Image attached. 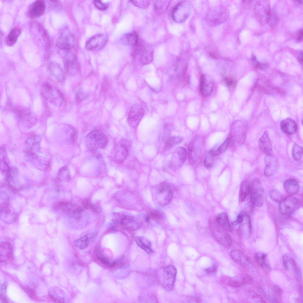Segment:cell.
Masks as SVG:
<instances>
[{
  "instance_id": "1",
  "label": "cell",
  "mask_w": 303,
  "mask_h": 303,
  "mask_svg": "<svg viewBox=\"0 0 303 303\" xmlns=\"http://www.w3.org/2000/svg\"><path fill=\"white\" fill-rule=\"evenodd\" d=\"M108 142L107 136L103 132L98 130H92L85 138L86 147L90 151H95L104 147Z\"/></svg>"
},
{
  "instance_id": "2",
  "label": "cell",
  "mask_w": 303,
  "mask_h": 303,
  "mask_svg": "<svg viewBox=\"0 0 303 303\" xmlns=\"http://www.w3.org/2000/svg\"><path fill=\"white\" fill-rule=\"evenodd\" d=\"M41 94L50 103L59 107L63 103V96L60 91L55 86L48 83H43L41 88Z\"/></svg>"
},
{
  "instance_id": "3",
  "label": "cell",
  "mask_w": 303,
  "mask_h": 303,
  "mask_svg": "<svg viewBox=\"0 0 303 303\" xmlns=\"http://www.w3.org/2000/svg\"><path fill=\"white\" fill-rule=\"evenodd\" d=\"M247 126L244 122L240 121L234 122L231 128L230 136V143L235 148L238 145L243 144L245 141Z\"/></svg>"
},
{
  "instance_id": "4",
  "label": "cell",
  "mask_w": 303,
  "mask_h": 303,
  "mask_svg": "<svg viewBox=\"0 0 303 303\" xmlns=\"http://www.w3.org/2000/svg\"><path fill=\"white\" fill-rule=\"evenodd\" d=\"M131 147V142L123 139L114 145L110 153L112 160L117 163H123L127 157Z\"/></svg>"
},
{
  "instance_id": "5",
  "label": "cell",
  "mask_w": 303,
  "mask_h": 303,
  "mask_svg": "<svg viewBox=\"0 0 303 303\" xmlns=\"http://www.w3.org/2000/svg\"><path fill=\"white\" fill-rule=\"evenodd\" d=\"M228 14V10L225 7L216 6L209 10L206 16V21L210 26L217 25L226 20Z\"/></svg>"
},
{
  "instance_id": "6",
  "label": "cell",
  "mask_w": 303,
  "mask_h": 303,
  "mask_svg": "<svg viewBox=\"0 0 303 303\" xmlns=\"http://www.w3.org/2000/svg\"><path fill=\"white\" fill-rule=\"evenodd\" d=\"M133 55L134 57L138 60L141 65H147L150 63L152 60L153 50L151 46L148 44L144 43H138Z\"/></svg>"
},
{
  "instance_id": "7",
  "label": "cell",
  "mask_w": 303,
  "mask_h": 303,
  "mask_svg": "<svg viewBox=\"0 0 303 303\" xmlns=\"http://www.w3.org/2000/svg\"><path fill=\"white\" fill-rule=\"evenodd\" d=\"M209 224L212 235L217 242L226 247L231 245L232 239L228 231L219 226L216 222L210 221Z\"/></svg>"
},
{
  "instance_id": "8",
  "label": "cell",
  "mask_w": 303,
  "mask_h": 303,
  "mask_svg": "<svg viewBox=\"0 0 303 303\" xmlns=\"http://www.w3.org/2000/svg\"><path fill=\"white\" fill-rule=\"evenodd\" d=\"M203 142L201 137L194 138L189 144L188 153L189 160L193 164H197L201 161L203 149Z\"/></svg>"
},
{
  "instance_id": "9",
  "label": "cell",
  "mask_w": 303,
  "mask_h": 303,
  "mask_svg": "<svg viewBox=\"0 0 303 303\" xmlns=\"http://www.w3.org/2000/svg\"><path fill=\"white\" fill-rule=\"evenodd\" d=\"M156 196L160 205L164 206L167 204L171 202L173 196L172 185L167 181L161 183L157 188Z\"/></svg>"
},
{
  "instance_id": "10",
  "label": "cell",
  "mask_w": 303,
  "mask_h": 303,
  "mask_svg": "<svg viewBox=\"0 0 303 303\" xmlns=\"http://www.w3.org/2000/svg\"><path fill=\"white\" fill-rule=\"evenodd\" d=\"M191 11V7L190 3L187 1H183L174 7L172 12V17L175 22L182 23L188 18Z\"/></svg>"
},
{
  "instance_id": "11",
  "label": "cell",
  "mask_w": 303,
  "mask_h": 303,
  "mask_svg": "<svg viewBox=\"0 0 303 303\" xmlns=\"http://www.w3.org/2000/svg\"><path fill=\"white\" fill-rule=\"evenodd\" d=\"M250 198L252 203L257 207H261L264 202V190L257 178L252 181L250 186Z\"/></svg>"
},
{
  "instance_id": "12",
  "label": "cell",
  "mask_w": 303,
  "mask_h": 303,
  "mask_svg": "<svg viewBox=\"0 0 303 303\" xmlns=\"http://www.w3.org/2000/svg\"><path fill=\"white\" fill-rule=\"evenodd\" d=\"M57 47L60 49L68 51L75 45L74 37L68 28L64 29L60 33L56 42Z\"/></svg>"
},
{
  "instance_id": "13",
  "label": "cell",
  "mask_w": 303,
  "mask_h": 303,
  "mask_svg": "<svg viewBox=\"0 0 303 303\" xmlns=\"http://www.w3.org/2000/svg\"><path fill=\"white\" fill-rule=\"evenodd\" d=\"M145 113L143 106L140 104H134L130 108L128 117V122L132 128H136L138 125Z\"/></svg>"
},
{
  "instance_id": "14",
  "label": "cell",
  "mask_w": 303,
  "mask_h": 303,
  "mask_svg": "<svg viewBox=\"0 0 303 303\" xmlns=\"http://www.w3.org/2000/svg\"><path fill=\"white\" fill-rule=\"evenodd\" d=\"M300 205L299 199L295 197L291 196L283 199L280 202L279 209L281 213L289 215L296 211Z\"/></svg>"
},
{
  "instance_id": "15",
  "label": "cell",
  "mask_w": 303,
  "mask_h": 303,
  "mask_svg": "<svg viewBox=\"0 0 303 303\" xmlns=\"http://www.w3.org/2000/svg\"><path fill=\"white\" fill-rule=\"evenodd\" d=\"M13 110L17 115L19 121L25 125H33L36 120V117L29 109L21 107H16Z\"/></svg>"
},
{
  "instance_id": "16",
  "label": "cell",
  "mask_w": 303,
  "mask_h": 303,
  "mask_svg": "<svg viewBox=\"0 0 303 303\" xmlns=\"http://www.w3.org/2000/svg\"><path fill=\"white\" fill-rule=\"evenodd\" d=\"M177 271L175 268L172 265L165 267L163 270V286L167 291H172L174 287Z\"/></svg>"
},
{
  "instance_id": "17",
  "label": "cell",
  "mask_w": 303,
  "mask_h": 303,
  "mask_svg": "<svg viewBox=\"0 0 303 303\" xmlns=\"http://www.w3.org/2000/svg\"><path fill=\"white\" fill-rule=\"evenodd\" d=\"M107 40V37L104 34L99 33L96 34L87 42L86 48L89 51H98L104 46Z\"/></svg>"
},
{
  "instance_id": "18",
  "label": "cell",
  "mask_w": 303,
  "mask_h": 303,
  "mask_svg": "<svg viewBox=\"0 0 303 303\" xmlns=\"http://www.w3.org/2000/svg\"><path fill=\"white\" fill-rule=\"evenodd\" d=\"M46 9V4L44 1L36 0L29 5L27 10V14L28 17L31 18H38L44 14Z\"/></svg>"
},
{
  "instance_id": "19",
  "label": "cell",
  "mask_w": 303,
  "mask_h": 303,
  "mask_svg": "<svg viewBox=\"0 0 303 303\" xmlns=\"http://www.w3.org/2000/svg\"><path fill=\"white\" fill-rule=\"evenodd\" d=\"M173 154L169 166L173 170H175L180 167L185 162L186 151L183 147H179L176 149Z\"/></svg>"
},
{
  "instance_id": "20",
  "label": "cell",
  "mask_w": 303,
  "mask_h": 303,
  "mask_svg": "<svg viewBox=\"0 0 303 303\" xmlns=\"http://www.w3.org/2000/svg\"><path fill=\"white\" fill-rule=\"evenodd\" d=\"M230 255L235 262L243 268H248L252 265V262L249 258L240 251L232 250L230 253Z\"/></svg>"
},
{
  "instance_id": "21",
  "label": "cell",
  "mask_w": 303,
  "mask_h": 303,
  "mask_svg": "<svg viewBox=\"0 0 303 303\" xmlns=\"http://www.w3.org/2000/svg\"><path fill=\"white\" fill-rule=\"evenodd\" d=\"M253 282V278L250 275L242 273L228 280V284L230 286L238 288L243 285H249Z\"/></svg>"
},
{
  "instance_id": "22",
  "label": "cell",
  "mask_w": 303,
  "mask_h": 303,
  "mask_svg": "<svg viewBox=\"0 0 303 303\" xmlns=\"http://www.w3.org/2000/svg\"><path fill=\"white\" fill-rule=\"evenodd\" d=\"M283 267L286 270L292 269L294 273L298 277H300L301 271L293 258L289 254H284L282 256Z\"/></svg>"
},
{
  "instance_id": "23",
  "label": "cell",
  "mask_w": 303,
  "mask_h": 303,
  "mask_svg": "<svg viewBox=\"0 0 303 303\" xmlns=\"http://www.w3.org/2000/svg\"><path fill=\"white\" fill-rule=\"evenodd\" d=\"M265 162V166L264 170V174L266 176H270L277 171L278 167V161L273 155H266Z\"/></svg>"
},
{
  "instance_id": "24",
  "label": "cell",
  "mask_w": 303,
  "mask_h": 303,
  "mask_svg": "<svg viewBox=\"0 0 303 303\" xmlns=\"http://www.w3.org/2000/svg\"><path fill=\"white\" fill-rule=\"evenodd\" d=\"M258 144L260 149L266 155H273L271 142L267 131L264 132L262 136L259 139Z\"/></svg>"
},
{
  "instance_id": "25",
  "label": "cell",
  "mask_w": 303,
  "mask_h": 303,
  "mask_svg": "<svg viewBox=\"0 0 303 303\" xmlns=\"http://www.w3.org/2000/svg\"><path fill=\"white\" fill-rule=\"evenodd\" d=\"M41 138L38 136H33L29 138L26 142V149L28 153L35 154L40 149Z\"/></svg>"
},
{
  "instance_id": "26",
  "label": "cell",
  "mask_w": 303,
  "mask_h": 303,
  "mask_svg": "<svg viewBox=\"0 0 303 303\" xmlns=\"http://www.w3.org/2000/svg\"><path fill=\"white\" fill-rule=\"evenodd\" d=\"M213 84L212 80L204 75L200 78V89L201 93L204 97L209 96L212 92Z\"/></svg>"
},
{
  "instance_id": "27",
  "label": "cell",
  "mask_w": 303,
  "mask_h": 303,
  "mask_svg": "<svg viewBox=\"0 0 303 303\" xmlns=\"http://www.w3.org/2000/svg\"><path fill=\"white\" fill-rule=\"evenodd\" d=\"M0 249L1 262L11 260L13 259V248L9 242L7 241L1 242Z\"/></svg>"
},
{
  "instance_id": "28",
  "label": "cell",
  "mask_w": 303,
  "mask_h": 303,
  "mask_svg": "<svg viewBox=\"0 0 303 303\" xmlns=\"http://www.w3.org/2000/svg\"><path fill=\"white\" fill-rule=\"evenodd\" d=\"M49 73L57 80L63 82L65 79V75L63 70L58 64L54 62H50L48 66Z\"/></svg>"
},
{
  "instance_id": "29",
  "label": "cell",
  "mask_w": 303,
  "mask_h": 303,
  "mask_svg": "<svg viewBox=\"0 0 303 303\" xmlns=\"http://www.w3.org/2000/svg\"><path fill=\"white\" fill-rule=\"evenodd\" d=\"M255 261L261 268L266 272H269L271 267L269 262L267 255L262 252H258L254 255Z\"/></svg>"
},
{
  "instance_id": "30",
  "label": "cell",
  "mask_w": 303,
  "mask_h": 303,
  "mask_svg": "<svg viewBox=\"0 0 303 303\" xmlns=\"http://www.w3.org/2000/svg\"><path fill=\"white\" fill-rule=\"evenodd\" d=\"M280 126L282 130L286 134L289 135L294 134L297 128L295 121L290 118L283 120L281 123Z\"/></svg>"
},
{
  "instance_id": "31",
  "label": "cell",
  "mask_w": 303,
  "mask_h": 303,
  "mask_svg": "<svg viewBox=\"0 0 303 303\" xmlns=\"http://www.w3.org/2000/svg\"><path fill=\"white\" fill-rule=\"evenodd\" d=\"M113 215L115 222L121 226H125L131 223L134 218L133 215L126 212H115Z\"/></svg>"
},
{
  "instance_id": "32",
  "label": "cell",
  "mask_w": 303,
  "mask_h": 303,
  "mask_svg": "<svg viewBox=\"0 0 303 303\" xmlns=\"http://www.w3.org/2000/svg\"><path fill=\"white\" fill-rule=\"evenodd\" d=\"M96 233H88L81 237L76 239L74 241L75 245L79 249H83L88 246L90 241L97 236Z\"/></svg>"
},
{
  "instance_id": "33",
  "label": "cell",
  "mask_w": 303,
  "mask_h": 303,
  "mask_svg": "<svg viewBox=\"0 0 303 303\" xmlns=\"http://www.w3.org/2000/svg\"><path fill=\"white\" fill-rule=\"evenodd\" d=\"M65 65L67 72L72 75L76 74L79 70V64L75 57H67L65 61Z\"/></svg>"
},
{
  "instance_id": "34",
  "label": "cell",
  "mask_w": 303,
  "mask_h": 303,
  "mask_svg": "<svg viewBox=\"0 0 303 303\" xmlns=\"http://www.w3.org/2000/svg\"><path fill=\"white\" fill-rule=\"evenodd\" d=\"M217 224L224 229L228 232L232 231L228 216L225 212L219 214L216 218Z\"/></svg>"
},
{
  "instance_id": "35",
  "label": "cell",
  "mask_w": 303,
  "mask_h": 303,
  "mask_svg": "<svg viewBox=\"0 0 303 303\" xmlns=\"http://www.w3.org/2000/svg\"><path fill=\"white\" fill-rule=\"evenodd\" d=\"M284 187L286 192L291 195L296 193L299 188L298 182L293 178H289L286 180L284 183Z\"/></svg>"
},
{
  "instance_id": "36",
  "label": "cell",
  "mask_w": 303,
  "mask_h": 303,
  "mask_svg": "<svg viewBox=\"0 0 303 303\" xmlns=\"http://www.w3.org/2000/svg\"><path fill=\"white\" fill-rule=\"evenodd\" d=\"M21 33V30L19 28L15 27L13 28L9 32L6 38V44L9 46L14 45L16 42Z\"/></svg>"
},
{
  "instance_id": "37",
  "label": "cell",
  "mask_w": 303,
  "mask_h": 303,
  "mask_svg": "<svg viewBox=\"0 0 303 303\" xmlns=\"http://www.w3.org/2000/svg\"><path fill=\"white\" fill-rule=\"evenodd\" d=\"M121 41L123 44L125 45H136L138 42V35L135 32L125 34L122 37Z\"/></svg>"
},
{
  "instance_id": "38",
  "label": "cell",
  "mask_w": 303,
  "mask_h": 303,
  "mask_svg": "<svg viewBox=\"0 0 303 303\" xmlns=\"http://www.w3.org/2000/svg\"><path fill=\"white\" fill-rule=\"evenodd\" d=\"M136 241L137 245L148 253L153 252L151 242L146 238L138 236L136 238Z\"/></svg>"
},
{
  "instance_id": "39",
  "label": "cell",
  "mask_w": 303,
  "mask_h": 303,
  "mask_svg": "<svg viewBox=\"0 0 303 303\" xmlns=\"http://www.w3.org/2000/svg\"><path fill=\"white\" fill-rule=\"evenodd\" d=\"M183 138L179 136H172L168 138L166 140L164 149L165 151H169L173 148L183 141Z\"/></svg>"
},
{
  "instance_id": "40",
  "label": "cell",
  "mask_w": 303,
  "mask_h": 303,
  "mask_svg": "<svg viewBox=\"0 0 303 303\" xmlns=\"http://www.w3.org/2000/svg\"><path fill=\"white\" fill-rule=\"evenodd\" d=\"M250 189V185L246 180L243 181L241 184L239 194V200L242 202L247 196Z\"/></svg>"
},
{
  "instance_id": "41",
  "label": "cell",
  "mask_w": 303,
  "mask_h": 303,
  "mask_svg": "<svg viewBox=\"0 0 303 303\" xmlns=\"http://www.w3.org/2000/svg\"><path fill=\"white\" fill-rule=\"evenodd\" d=\"M170 1H156L154 3L155 10L159 14L165 12L170 3Z\"/></svg>"
},
{
  "instance_id": "42",
  "label": "cell",
  "mask_w": 303,
  "mask_h": 303,
  "mask_svg": "<svg viewBox=\"0 0 303 303\" xmlns=\"http://www.w3.org/2000/svg\"><path fill=\"white\" fill-rule=\"evenodd\" d=\"M71 178L69 170L66 167H62L59 170L58 174L59 180L63 182H68Z\"/></svg>"
},
{
  "instance_id": "43",
  "label": "cell",
  "mask_w": 303,
  "mask_h": 303,
  "mask_svg": "<svg viewBox=\"0 0 303 303\" xmlns=\"http://www.w3.org/2000/svg\"><path fill=\"white\" fill-rule=\"evenodd\" d=\"M302 147L296 144H294L292 149V155L293 158L296 160H299L302 157Z\"/></svg>"
},
{
  "instance_id": "44",
  "label": "cell",
  "mask_w": 303,
  "mask_h": 303,
  "mask_svg": "<svg viewBox=\"0 0 303 303\" xmlns=\"http://www.w3.org/2000/svg\"><path fill=\"white\" fill-rule=\"evenodd\" d=\"M186 66L181 60L178 61L175 65V70L178 76H181L184 74Z\"/></svg>"
},
{
  "instance_id": "45",
  "label": "cell",
  "mask_w": 303,
  "mask_h": 303,
  "mask_svg": "<svg viewBox=\"0 0 303 303\" xmlns=\"http://www.w3.org/2000/svg\"><path fill=\"white\" fill-rule=\"evenodd\" d=\"M270 199L276 202H280L283 199V196L278 191L275 189L270 190L269 193Z\"/></svg>"
},
{
  "instance_id": "46",
  "label": "cell",
  "mask_w": 303,
  "mask_h": 303,
  "mask_svg": "<svg viewBox=\"0 0 303 303\" xmlns=\"http://www.w3.org/2000/svg\"><path fill=\"white\" fill-rule=\"evenodd\" d=\"M135 6L141 8H146L149 6L150 1L146 0H134L130 1Z\"/></svg>"
},
{
  "instance_id": "47",
  "label": "cell",
  "mask_w": 303,
  "mask_h": 303,
  "mask_svg": "<svg viewBox=\"0 0 303 303\" xmlns=\"http://www.w3.org/2000/svg\"><path fill=\"white\" fill-rule=\"evenodd\" d=\"M251 60L254 66L256 68L263 70L267 67L268 65L267 64L261 63L259 62L257 60L256 57L254 55L252 56Z\"/></svg>"
},
{
  "instance_id": "48",
  "label": "cell",
  "mask_w": 303,
  "mask_h": 303,
  "mask_svg": "<svg viewBox=\"0 0 303 303\" xmlns=\"http://www.w3.org/2000/svg\"><path fill=\"white\" fill-rule=\"evenodd\" d=\"M214 157L210 154L209 152H207L204 160V164L205 167L207 168H209L213 165L214 158Z\"/></svg>"
},
{
  "instance_id": "49",
  "label": "cell",
  "mask_w": 303,
  "mask_h": 303,
  "mask_svg": "<svg viewBox=\"0 0 303 303\" xmlns=\"http://www.w3.org/2000/svg\"><path fill=\"white\" fill-rule=\"evenodd\" d=\"M230 144V140L228 137L216 149L217 153L218 155L224 151L228 148Z\"/></svg>"
},
{
  "instance_id": "50",
  "label": "cell",
  "mask_w": 303,
  "mask_h": 303,
  "mask_svg": "<svg viewBox=\"0 0 303 303\" xmlns=\"http://www.w3.org/2000/svg\"><path fill=\"white\" fill-rule=\"evenodd\" d=\"M96 256L97 258L102 263L105 265L109 267H112L114 266L116 263V261L111 262L108 260L104 257L101 254H96Z\"/></svg>"
},
{
  "instance_id": "51",
  "label": "cell",
  "mask_w": 303,
  "mask_h": 303,
  "mask_svg": "<svg viewBox=\"0 0 303 303\" xmlns=\"http://www.w3.org/2000/svg\"><path fill=\"white\" fill-rule=\"evenodd\" d=\"M94 4L95 7L98 9L101 10H104L107 9L109 6L108 3H104L101 1L97 0L94 1Z\"/></svg>"
},
{
  "instance_id": "52",
  "label": "cell",
  "mask_w": 303,
  "mask_h": 303,
  "mask_svg": "<svg viewBox=\"0 0 303 303\" xmlns=\"http://www.w3.org/2000/svg\"><path fill=\"white\" fill-rule=\"evenodd\" d=\"M249 293L252 299L258 302H265V300L260 296L253 291H250Z\"/></svg>"
},
{
  "instance_id": "53",
  "label": "cell",
  "mask_w": 303,
  "mask_h": 303,
  "mask_svg": "<svg viewBox=\"0 0 303 303\" xmlns=\"http://www.w3.org/2000/svg\"><path fill=\"white\" fill-rule=\"evenodd\" d=\"M87 96V94L81 91H78L76 94V99L77 101L80 102L86 99Z\"/></svg>"
},
{
  "instance_id": "54",
  "label": "cell",
  "mask_w": 303,
  "mask_h": 303,
  "mask_svg": "<svg viewBox=\"0 0 303 303\" xmlns=\"http://www.w3.org/2000/svg\"><path fill=\"white\" fill-rule=\"evenodd\" d=\"M24 289L30 298L33 299H36L37 298L34 292L31 289L26 287H24Z\"/></svg>"
},
{
  "instance_id": "55",
  "label": "cell",
  "mask_w": 303,
  "mask_h": 303,
  "mask_svg": "<svg viewBox=\"0 0 303 303\" xmlns=\"http://www.w3.org/2000/svg\"><path fill=\"white\" fill-rule=\"evenodd\" d=\"M273 291L275 294L278 296H281L283 293L281 288L278 286L274 285L273 287Z\"/></svg>"
},
{
  "instance_id": "56",
  "label": "cell",
  "mask_w": 303,
  "mask_h": 303,
  "mask_svg": "<svg viewBox=\"0 0 303 303\" xmlns=\"http://www.w3.org/2000/svg\"><path fill=\"white\" fill-rule=\"evenodd\" d=\"M216 270L217 267L215 265H213L205 269V271L207 274H210L215 272L216 271Z\"/></svg>"
},
{
  "instance_id": "57",
  "label": "cell",
  "mask_w": 303,
  "mask_h": 303,
  "mask_svg": "<svg viewBox=\"0 0 303 303\" xmlns=\"http://www.w3.org/2000/svg\"><path fill=\"white\" fill-rule=\"evenodd\" d=\"M225 80L227 85L229 87H233L235 85V81L233 79L225 78Z\"/></svg>"
},
{
  "instance_id": "58",
  "label": "cell",
  "mask_w": 303,
  "mask_h": 303,
  "mask_svg": "<svg viewBox=\"0 0 303 303\" xmlns=\"http://www.w3.org/2000/svg\"><path fill=\"white\" fill-rule=\"evenodd\" d=\"M244 215L242 214H240L238 215L237 217L236 220L232 222V224L234 225H237L241 223L243 220Z\"/></svg>"
},
{
  "instance_id": "59",
  "label": "cell",
  "mask_w": 303,
  "mask_h": 303,
  "mask_svg": "<svg viewBox=\"0 0 303 303\" xmlns=\"http://www.w3.org/2000/svg\"><path fill=\"white\" fill-rule=\"evenodd\" d=\"M303 32L302 30H300L297 35V39L299 41H301L303 39Z\"/></svg>"
},
{
  "instance_id": "60",
  "label": "cell",
  "mask_w": 303,
  "mask_h": 303,
  "mask_svg": "<svg viewBox=\"0 0 303 303\" xmlns=\"http://www.w3.org/2000/svg\"><path fill=\"white\" fill-rule=\"evenodd\" d=\"M302 52H300L299 53L298 57V59L299 62L302 64L303 62V56H302Z\"/></svg>"
},
{
  "instance_id": "61",
  "label": "cell",
  "mask_w": 303,
  "mask_h": 303,
  "mask_svg": "<svg viewBox=\"0 0 303 303\" xmlns=\"http://www.w3.org/2000/svg\"><path fill=\"white\" fill-rule=\"evenodd\" d=\"M0 301L1 302H7V300L6 299L4 295L3 294H1L0 295Z\"/></svg>"
}]
</instances>
